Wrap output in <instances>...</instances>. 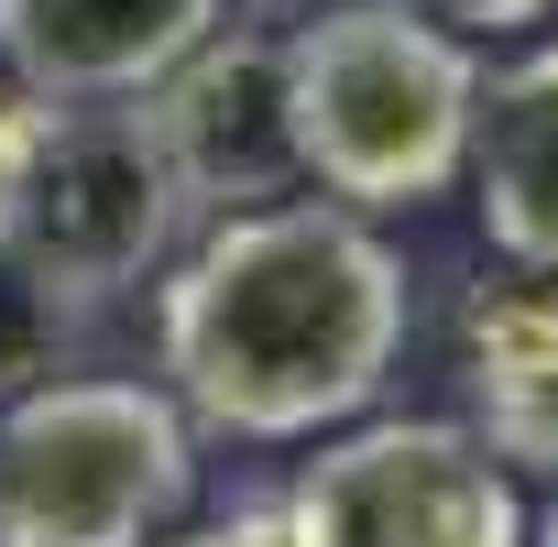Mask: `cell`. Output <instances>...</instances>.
Segmentation results:
<instances>
[{
	"label": "cell",
	"instance_id": "6da1fadb",
	"mask_svg": "<svg viewBox=\"0 0 558 547\" xmlns=\"http://www.w3.org/2000/svg\"><path fill=\"white\" fill-rule=\"evenodd\" d=\"M165 394L230 438H329L405 351V263L329 197L219 208L165 274Z\"/></svg>",
	"mask_w": 558,
	"mask_h": 547
},
{
	"label": "cell",
	"instance_id": "7a4b0ae2",
	"mask_svg": "<svg viewBox=\"0 0 558 547\" xmlns=\"http://www.w3.org/2000/svg\"><path fill=\"white\" fill-rule=\"evenodd\" d=\"M274 99H286L296 175L329 208L384 219L460 186L482 56L405 0H329L274 45Z\"/></svg>",
	"mask_w": 558,
	"mask_h": 547
},
{
	"label": "cell",
	"instance_id": "3957f363",
	"mask_svg": "<svg viewBox=\"0 0 558 547\" xmlns=\"http://www.w3.org/2000/svg\"><path fill=\"white\" fill-rule=\"evenodd\" d=\"M186 186L121 99H0V263L45 296H121L175 252Z\"/></svg>",
	"mask_w": 558,
	"mask_h": 547
},
{
	"label": "cell",
	"instance_id": "277c9868",
	"mask_svg": "<svg viewBox=\"0 0 558 547\" xmlns=\"http://www.w3.org/2000/svg\"><path fill=\"white\" fill-rule=\"evenodd\" d=\"M197 493V427L165 384L66 373L0 405V547H154Z\"/></svg>",
	"mask_w": 558,
	"mask_h": 547
},
{
	"label": "cell",
	"instance_id": "5b68a950",
	"mask_svg": "<svg viewBox=\"0 0 558 547\" xmlns=\"http://www.w3.org/2000/svg\"><path fill=\"white\" fill-rule=\"evenodd\" d=\"M274 514L286 547H525L514 471L449 416L340 427Z\"/></svg>",
	"mask_w": 558,
	"mask_h": 547
},
{
	"label": "cell",
	"instance_id": "8992f818",
	"mask_svg": "<svg viewBox=\"0 0 558 547\" xmlns=\"http://www.w3.org/2000/svg\"><path fill=\"white\" fill-rule=\"evenodd\" d=\"M219 34V0H0V66L23 99H154Z\"/></svg>",
	"mask_w": 558,
	"mask_h": 547
},
{
	"label": "cell",
	"instance_id": "52a82bcc",
	"mask_svg": "<svg viewBox=\"0 0 558 547\" xmlns=\"http://www.w3.org/2000/svg\"><path fill=\"white\" fill-rule=\"evenodd\" d=\"M460 186H471L482 241H493L514 274L558 285V45H525L514 66L482 77Z\"/></svg>",
	"mask_w": 558,
	"mask_h": 547
},
{
	"label": "cell",
	"instance_id": "ba28073f",
	"mask_svg": "<svg viewBox=\"0 0 558 547\" xmlns=\"http://www.w3.org/2000/svg\"><path fill=\"white\" fill-rule=\"evenodd\" d=\"M154 143L175 165L186 197H263L286 186L296 154H286V99H274V45H197L165 88H154Z\"/></svg>",
	"mask_w": 558,
	"mask_h": 547
},
{
	"label": "cell",
	"instance_id": "9c48e42d",
	"mask_svg": "<svg viewBox=\"0 0 558 547\" xmlns=\"http://www.w3.org/2000/svg\"><path fill=\"white\" fill-rule=\"evenodd\" d=\"M460 384H471V438L514 471H558V285L514 274L460 307Z\"/></svg>",
	"mask_w": 558,
	"mask_h": 547
},
{
	"label": "cell",
	"instance_id": "30bf717a",
	"mask_svg": "<svg viewBox=\"0 0 558 547\" xmlns=\"http://www.w3.org/2000/svg\"><path fill=\"white\" fill-rule=\"evenodd\" d=\"M405 12H427V23H449V34L471 45V34H525V23H547V0H405Z\"/></svg>",
	"mask_w": 558,
	"mask_h": 547
},
{
	"label": "cell",
	"instance_id": "8fae6325",
	"mask_svg": "<svg viewBox=\"0 0 558 547\" xmlns=\"http://www.w3.org/2000/svg\"><path fill=\"white\" fill-rule=\"evenodd\" d=\"M197 547H286V514H230V525H208Z\"/></svg>",
	"mask_w": 558,
	"mask_h": 547
},
{
	"label": "cell",
	"instance_id": "7c38bea8",
	"mask_svg": "<svg viewBox=\"0 0 558 547\" xmlns=\"http://www.w3.org/2000/svg\"><path fill=\"white\" fill-rule=\"evenodd\" d=\"M525 547H558V471H547V503L525 514Z\"/></svg>",
	"mask_w": 558,
	"mask_h": 547
}]
</instances>
